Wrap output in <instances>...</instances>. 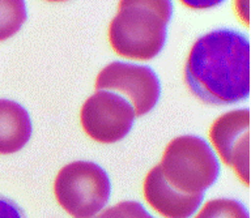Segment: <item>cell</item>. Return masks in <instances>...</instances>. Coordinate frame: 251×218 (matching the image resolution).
I'll return each instance as SVG.
<instances>
[{
    "label": "cell",
    "instance_id": "obj_9",
    "mask_svg": "<svg viewBox=\"0 0 251 218\" xmlns=\"http://www.w3.org/2000/svg\"><path fill=\"white\" fill-rule=\"evenodd\" d=\"M33 125L30 115L15 101L0 99V154L21 150L30 140Z\"/></svg>",
    "mask_w": 251,
    "mask_h": 218
},
{
    "label": "cell",
    "instance_id": "obj_4",
    "mask_svg": "<svg viewBox=\"0 0 251 218\" xmlns=\"http://www.w3.org/2000/svg\"><path fill=\"white\" fill-rule=\"evenodd\" d=\"M59 205L76 218L93 217L105 208L111 183L101 166L89 161H76L60 169L54 182Z\"/></svg>",
    "mask_w": 251,
    "mask_h": 218
},
{
    "label": "cell",
    "instance_id": "obj_11",
    "mask_svg": "<svg viewBox=\"0 0 251 218\" xmlns=\"http://www.w3.org/2000/svg\"><path fill=\"white\" fill-rule=\"evenodd\" d=\"M195 218H249V212L234 199H215L208 201Z\"/></svg>",
    "mask_w": 251,
    "mask_h": 218
},
{
    "label": "cell",
    "instance_id": "obj_3",
    "mask_svg": "<svg viewBox=\"0 0 251 218\" xmlns=\"http://www.w3.org/2000/svg\"><path fill=\"white\" fill-rule=\"evenodd\" d=\"M162 175L182 194H204L220 175L215 153L201 137L184 135L168 144L161 160Z\"/></svg>",
    "mask_w": 251,
    "mask_h": 218
},
{
    "label": "cell",
    "instance_id": "obj_10",
    "mask_svg": "<svg viewBox=\"0 0 251 218\" xmlns=\"http://www.w3.org/2000/svg\"><path fill=\"white\" fill-rule=\"evenodd\" d=\"M27 19L26 4L21 0L0 1V41L11 38Z\"/></svg>",
    "mask_w": 251,
    "mask_h": 218
},
{
    "label": "cell",
    "instance_id": "obj_2",
    "mask_svg": "<svg viewBox=\"0 0 251 218\" xmlns=\"http://www.w3.org/2000/svg\"><path fill=\"white\" fill-rule=\"evenodd\" d=\"M173 3L168 0H126L109 25V42L123 58L151 60L164 48Z\"/></svg>",
    "mask_w": 251,
    "mask_h": 218
},
{
    "label": "cell",
    "instance_id": "obj_13",
    "mask_svg": "<svg viewBox=\"0 0 251 218\" xmlns=\"http://www.w3.org/2000/svg\"><path fill=\"white\" fill-rule=\"evenodd\" d=\"M0 218H26L21 208L12 200L0 196Z\"/></svg>",
    "mask_w": 251,
    "mask_h": 218
},
{
    "label": "cell",
    "instance_id": "obj_8",
    "mask_svg": "<svg viewBox=\"0 0 251 218\" xmlns=\"http://www.w3.org/2000/svg\"><path fill=\"white\" fill-rule=\"evenodd\" d=\"M143 192L147 203L165 218L191 217L204 199V194L188 195L173 188L162 175L160 165L149 170L144 179Z\"/></svg>",
    "mask_w": 251,
    "mask_h": 218
},
{
    "label": "cell",
    "instance_id": "obj_6",
    "mask_svg": "<svg viewBox=\"0 0 251 218\" xmlns=\"http://www.w3.org/2000/svg\"><path fill=\"white\" fill-rule=\"evenodd\" d=\"M97 90H117L131 99L135 117L152 111L160 101L161 84L156 72L147 66L113 62L96 78Z\"/></svg>",
    "mask_w": 251,
    "mask_h": 218
},
{
    "label": "cell",
    "instance_id": "obj_12",
    "mask_svg": "<svg viewBox=\"0 0 251 218\" xmlns=\"http://www.w3.org/2000/svg\"><path fill=\"white\" fill-rule=\"evenodd\" d=\"M88 218H154L145 211L137 201H122L111 208H107L98 216Z\"/></svg>",
    "mask_w": 251,
    "mask_h": 218
},
{
    "label": "cell",
    "instance_id": "obj_5",
    "mask_svg": "<svg viewBox=\"0 0 251 218\" xmlns=\"http://www.w3.org/2000/svg\"><path fill=\"white\" fill-rule=\"evenodd\" d=\"M135 111L125 97L107 90H97L81 107L80 121L84 132L101 144L125 139L132 128Z\"/></svg>",
    "mask_w": 251,
    "mask_h": 218
},
{
    "label": "cell",
    "instance_id": "obj_1",
    "mask_svg": "<svg viewBox=\"0 0 251 218\" xmlns=\"http://www.w3.org/2000/svg\"><path fill=\"white\" fill-rule=\"evenodd\" d=\"M184 82L207 105L227 106L250 93V43L233 29L212 30L196 39L184 64Z\"/></svg>",
    "mask_w": 251,
    "mask_h": 218
},
{
    "label": "cell",
    "instance_id": "obj_7",
    "mask_svg": "<svg viewBox=\"0 0 251 218\" xmlns=\"http://www.w3.org/2000/svg\"><path fill=\"white\" fill-rule=\"evenodd\" d=\"M209 139L225 165L249 186L250 111L233 110L217 118L209 129Z\"/></svg>",
    "mask_w": 251,
    "mask_h": 218
}]
</instances>
